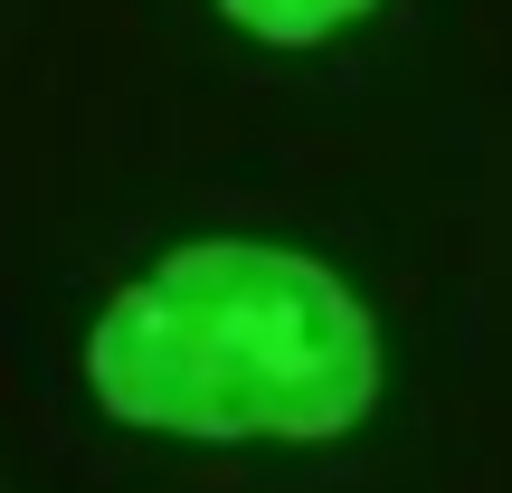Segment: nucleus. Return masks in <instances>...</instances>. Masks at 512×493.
Listing matches in <instances>:
<instances>
[{"instance_id":"1","label":"nucleus","mask_w":512,"mask_h":493,"mask_svg":"<svg viewBox=\"0 0 512 493\" xmlns=\"http://www.w3.org/2000/svg\"><path fill=\"white\" fill-rule=\"evenodd\" d=\"M86 389L181 446H332L380 408V323L323 256L200 238L95 313Z\"/></svg>"},{"instance_id":"2","label":"nucleus","mask_w":512,"mask_h":493,"mask_svg":"<svg viewBox=\"0 0 512 493\" xmlns=\"http://www.w3.org/2000/svg\"><path fill=\"white\" fill-rule=\"evenodd\" d=\"M228 19H238L247 38H266V48H313V38L351 29V19H370L380 0H219Z\"/></svg>"}]
</instances>
